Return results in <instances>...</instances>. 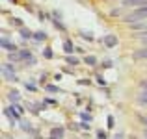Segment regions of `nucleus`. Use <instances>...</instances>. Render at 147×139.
Masks as SVG:
<instances>
[{"label": "nucleus", "mask_w": 147, "mask_h": 139, "mask_svg": "<svg viewBox=\"0 0 147 139\" xmlns=\"http://www.w3.org/2000/svg\"><path fill=\"white\" fill-rule=\"evenodd\" d=\"M106 45H108V46H114V45H117V37H114V35H108V37H106Z\"/></svg>", "instance_id": "obj_1"}, {"label": "nucleus", "mask_w": 147, "mask_h": 139, "mask_svg": "<svg viewBox=\"0 0 147 139\" xmlns=\"http://www.w3.org/2000/svg\"><path fill=\"white\" fill-rule=\"evenodd\" d=\"M144 2H147V0H125L127 6H130V4H144Z\"/></svg>", "instance_id": "obj_2"}, {"label": "nucleus", "mask_w": 147, "mask_h": 139, "mask_svg": "<svg viewBox=\"0 0 147 139\" xmlns=\"http://www.w3.org/2000/svg\"><path fill=\"white\" fill-rule=\"evenodd\" d=\"M52 136H54V137H56V136H58V137H61V136H63V130H61V128L52 130Z\"/></svg>", "instance_id": "obj_3"}, {"label": "nucleus", "mask_w": 147, "mask_h": 139, "mask_svg": "<svg viewBox=\"0 0 147 139\" xmlns=\"http://www.w3.org/2000/svg\"><path fill=\"white\" fill-rule=\"evenodd\" d=\"M140 100H142V102H145V104H147V89H144V93L140 95Z\"/></svg>", "instance_id": "obj_4"}, {"label": "nucleus", "mask_w": 147, "mask_h": 139, "mask_svg": "<svg viewBox=\"0 0 147 139\" xmlns=\"http://www.w3.org/2000/svg\"><path fill=\"white\" fill-rule=\"evenodd\" d=\"M65 50H67V52H73V45L71 43H65Z\"/></svg>", "instance_id": "obj_5"}, {"label": "nucleus", "mask_w": 147, "mask_h": 139, "mask_svg": "<svg viewBox=\"0 0 147 139\" xmlns=\"http://www.w3.org/2000/svg\"><path fill=\"white\" fill-rule=\"evenodd\" d=\"M142 37H144V43L147 45V32H144V35H142Z\"/></svg>", "instance_id": "obj_6"}, {"label": "nucleus", "mask_w": 147, "mask_h": 139, "mask_svg": "<svg viewBox=\"0 0 147 139\" xmlns=\"http://www.w3.org/2000/svg\"><path fill=\"white\" fill-rule=\"evenodd\" d=\"M145 137H147V130H145Z\"/></svg>", "instance_id": "obj_7"}]
</instances>
